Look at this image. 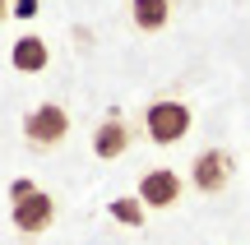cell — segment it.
<instances>
[{
  "label": "cell",
  "instance_id": "1",
  "mask_svg": "<svg viewBox=\"0 0 250 245\" xmlns=\"http://www.w3.org/2000/svg\"><path fill=\"white\" fill-rule=\"evenodd\" d=\"M190 107L176 97H162V102H148V111H144V134L153 139V144H181V139L190 134Z\"/></svg>",
  "mask_w": 250,
  "mask_h": 245
},
{
  "label": "cell",
  "instance_id": "2",
  "mask_svg": "<svg viewBox=\"0 0 250 245\" xmlns=\"http://www.w3.org/2000/svg\"><path fill=\"white\" fill-rule=\"evenodd\" d=\"M65 134H70V116L56 102H42L23 116V139L33 148H56V144H65Z\"/></svg>",
  "mask_w": 250,
  "mask_h": 245
},
{
  "label": "cell",
  "instance_id": "3",
  "mask_svg": "<svg viewBox=\"0 0 250 245\" xmlns=\"http://www.w3.org/2000/svg\"><path fill=\"white\" fill-rule=\"evenodd\" d=\"M232 171H236V162H232L227 148H204V153L190 162V185H195L199 194H223L227 181H232Z\"/></svg>",
  "mask_w": 250,
  "mask_h": 245
},
{
  "label": "cell",
  "instance_id": "4",
  "mask_svg": "<svg viewBox=\"0 0 250 245\" xmlns=\"http://www.w3.org/2000/svg\"><path fill=\"white\" fill-rule=\"evenodd\" d=\"M9 222H14L23 236H42V231L56 222V199L46 190H33L28 199H14V204H9Z\"/></svg>",
  "mask_w": 250,
  "mask_h": 245
},
{
  "label": "cell",
  "instance_id": "5",
  "mask_svg": "<svg viewBox=\"0 0 250 245\" xmlns=\"http://www.w3.org/2000/svg\"><path fill=\"white\" fill-rule=\"evenodd\" d=\"M181 194H186V181H181L171 167H153V171L139 176V199H144V208H176Z\"/></svg>",
  "mask_w": 250,
  "mask_h": 245
},
{
  "label": "cell",
  "instance_id": "6",
  "mask_svg": "<svg viewBox=\"0 0 250 245\" xmlns=\"http://www.w3.org/2000/svg\"><path fill=\"white\" fill-rule=\"evenodd\" d=\"M9 65H14L19 74H42L46 65H51V46H46L37 33H23L14 46H9Z\"/></svg>",
  "mask_w": 250,
  "mask_h": 245
},
{
  "label": "cell",
  "instance_id": "7",
  "mask_svg": "<svg viewBox=\"0 0 250 245\" xmlns=\"http://www.w3.org/2000/svg\"><path fill=\"white\" fill-rule=\"evenodd\" d=\"M125 148H130V125H125L121 116H107L98 130H93V153H98L102 162L125 157Z\"/></svg>",
  "mask_w": 250,
  "mask_h": 245
},
{
  "label": "cell",
  "instance_id": "8",
  "mask_svg": "<svg viewBox=\"0 0 250 245\" xmlns=\"http://www.w3.org/2000/svg\"><path fill=\"white\" fill-rule=\"evenodd\" d=\"M130 19L139 33H162L171 23V0H130Z\"/></svg>",
  "mask_w": 250,
  "mask_h": 245
},
{
  "label": "cell",
  "instance_id": "9",
  "mask_svg": "<svg viewBox=\"0 0 250 245\" xmlns=\"http://www.w3.org/2000/svg\"><path fill=\"white\" fill-rule=\"evenodd\" d=\"M107 213L121 222V227H144V218H148V208H144L139 194H121V199H111Z\"/></svg>",
  "mask_w": 250,
  "mask_h": 245
},
{
  "label": "cell",
  "instance_id": "10",
  "mask_svg": "<svg viewBox=\"0 0 250 245\" xmlns=\"http://www.w3.org/2000/svg\"><path fill=\"white\" fill-rule=\"evenodd\" d=\"M33 190H37V185L28 181V176H19V181L9 185V204H14V199H28V194H33Z\"/></svg>",
  "mask_w": 250,
  "mask_h": 245
},
{
  "label": "cell",
  "instance_id": "11",
  "mask_svg": "<svg viewBox=\"0 0 250 245\" xmlns=\"http://www.w3.org/2000/svg\"><path fill=\"white\" fill-rule=\"evenodd\" d=\"M14 14L19 19H33L37 14V0H14Z\"/></svg>",
  "mask_w": 250,
  "mask_h": 245
},
{
  "label": "cell",
  "instance_id": "12",
  "mask_svg": "<svg viewBox=\"0 0 250 245\" xmlns=\"http://www.w3.org/2000/svg\"><path fill=\"white\" fill-rule=\"evenodd\" d=\"M5 14H9V5H5V0H0V19H5Z\"/></svg>",
  "mask_w": 250,
  "mask_h": 245
}]
</instances>
